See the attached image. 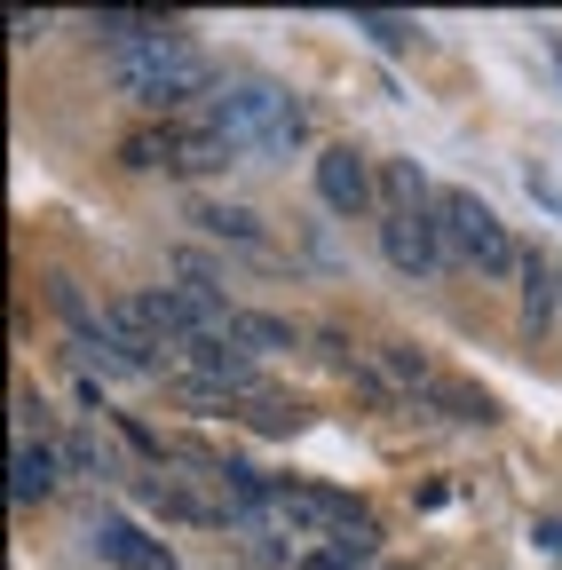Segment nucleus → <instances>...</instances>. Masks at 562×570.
Returning a JSON list of instances; mask_svg holds the SVG:
<instances>
[{
    "label": "nucleus",
    "mask_w": 562,
    "mask_h": 570,
    "mask_svg": "<svg viewBox=\"0 0 562 570\" xmlns=\"http://www.w3.org/2000/svg\"><path fill=\"white\" fill-rule=\"evenodd\" d=\"M198 127L223 135L238 159H286L309 142V104L277 80H215V96L198 104Z\"/></svg>",
    "instance_id": "nucleus-1"
},
{
    "label": "nucleus",
    "mask_w": 562,
    "mask_h": 570,
    "mask_svg": "<svg viewBox=\"0 0 562 570\" xmlns=\"http://www.w3.org/2000/svg\"><path fill=\"white\" fill-rule=\"evenodd\" d=\"M111 80H119V96L151 104V111H175V104H206V96H215V71H206V56L175 24L151 32V40H135V48H119L111 56Z\"/></svg>",
    "instance_id": "nucleus-2"
},
{
    "label": "nucleus",
    "mask_w": 562,
    "mask_h": 570,
    "mask_svg": "<svg viewBox=\"0 0 562 570\" xmlns=\"http://www.w3.org/2000/svg\"><path fill=\"white\" fill-rule=\"evenodd\" d=\"M436 230H444V254L483 269V277H523V246L515 230L500 223V206L475 198V190H436Z\"/></svg>",
    "instance_id": "nucleus-3"
},
{
    "label": "nucleus",
    "mask_w": 562,
    "mask_h": 570,
    "mask_svg": "<svg viewBox=\"0 0 562 570\" xmlns=\"http://www.w3.org/2000/svg\"><path fill=\"white\" fill-rule=\"evenodd\" d=\"M317 198L333 206V214H381V159H365L357 142H325L317 151Z\"/></svg>",
    "instance_id": "nucleus-4"
},
{
    "label": "nucleus",
    "mask_w": 562,
    "mask_h": 570,
    "mask_svg": "<svg viewBox=\"0 0 562 570\" xmlns=\"http://www.w3.org/2000/svg\"><path fill=\"white\" fill-rule=\"evenodd\" d=\"M381 254H388V269H404V277H436V269L452 262L436 214H381Z\"/></svg>",
    "instance_id": "nucleus-5"
},
{
    "label": "nucleus",
    "mask_w": 562,
    "mask_h": 570,
    "mask_svg": "<svg viewBox=\"0 0 562 570\" xmlns=\"http://www.w3.org/2000/svg\"><path fill=\"white\" fill-rule=\"evenodd\" d=\"M144 499L167 515V523H230L238 508L230 499H215V491H198L190 475H144Z\"/></svg>",
    "instance_id": "nucleus-6"
},
{
    "label": "nucleus",
    "mask_w": 562,
    "mask_h": 570,
    "mask_svg": "<svg viewBox=\"0 0 562 570\" xmlns=\"http://www.w3.org/2000/svg\"><path fill=\"white\" fill-rule=\"evenodd\" d=\"M56 483H63V452L17 436V452H9V499H17V508H32V499H56Z\"/></svg>",
    "instance_id": "nucleus-7"
},
{
    "label": "nucleus",
    "mask_w": 562,
    "mask_h": 570,
    "mask_svg": "<svg viewBox=\"0 0 562 570\" xmlns=\"http://www.w3.org/2000/svg\"><path fill=\"white\" fill-rule=\"evenodd\" d=\"M96 554H103L111 570H175V554H167L159 539H144L127 515H103V523H96Z\"/></svg>",
    "instance_id": "nucleus-8"
},
{
    "label": "nucleus",
    "mask_w": 562,
    "mask_h": 570,
    "mask_svg": "<svg viewBox=\"0 0 562 570\" xmlns=\"http://www.w3.org/2000/svg\"><path fill=\"white\" fill-rule=\"evenodd\" d=\"M381 214H436V190L420 159H381Z\"/></svg>",
    "instance_id": "nucleus-9"
},
{
    "label": "nucleus",
    "mask_w": 562,
    "mask_h": 570,
    "mask_svg": "<svg viewBox=\"0 0 562 570\" xmlns=\"http://www.w3.org/2000/svg\"><path fill=\"white\" fill-rule=\"evenodd\" d=\"M190 223L206 238H230V246H262V214L254 206H223V198H198L190 206Z\"/></svg>",
    "instance_id": "nucleus-10"
},
{
    "label": "nucleus",
    "mask_w": 562,
    "mask_h": 570,
    "mask_svg": "<svg viewBox=\"0 0 562 570\" xmlns=\"http://www.w3.org/2000/svg\"><path fill=\"white\" fill-rule=\"evenodd\" d=\"M554 309H562V269H554L546 254H523V325L539 333Z\"/></svg>",
    "instance_id": "nucleus-11"
},
{
    "label": "nucleus",
    "mask_w": 562,
    "mask_h": 570,
    "mask_svg": "<svg viewBox=\"0 0 562 570\" xmlns=\"http://www.w3.org/2000/svg\"><path fill=\"white\" fill-rule=\"evenodd\" d=\"M183 135H190V127H135V135L119 142V159H127V167H167V175H175V167H183Z\"/></svg>",
    "instance_id": "nucleus-12"
},
{
    "label": "nucleus",
    "mask_w": 562,
    "mask_h": 570,
    "mask_svg": "<svg viewBox=\"0 0 562 570\" xmlns=\"http://www.w3.org/2000/svg\"><path fill=\"white\" fill-rule=\"evenodd\" d=\"M230 341H238L246 356H254V348H294V325H286V317H262V309H238V333H230Z\"/></svg>",
    "instance_id": "nucleus-13"
},
{
    "label": "nucleus",
    "mask_w": 562,
    "mask_h": 570,
    "mask_svg": "<svg viewBox=\"0 0 562 570\" xmlns=\"http://www.w3.org/2000/svg\"><path fill=\"white\" fill-rule=\"evenodd\" d=\"M357 32H365L373 48H388V56L420 40V24H412V17H381V9H365V17H357Z\"/></svg>",
    "instance_id": "nucleus-14"
},
{
    "label": "nucleus",
    "mask_w": 562,
    "mask_h": 570,
    "mask_svg": "<svg viewBox=\"0 0 562 570\" xmlns=\"http://www.w3.org/2000/svg\"><path fill=\"white\" fill-rule=\"evenodd\" d=\"M381 365H388L396 381H412V389H428V381H436V373H428V356H412L404 341H388V348H381Z\"/></svg>",
    "instance_id": "nucleus-15"
},
{
    "label": "nucleus",
    "mask_w": 562,
    "mask_h": 570,
    "mask_svg": "<svg viewBox=\"0 0 562 570\" xmlns=\"http://www.w3.org/2000/svg\"><path fill=\"white\" fill-rule=\"evenodd\" d=\"M546 56H554V71H562V48H546Z\"/></svg>",
    "instance_id": "nucleus-16"
}]
</instances>
